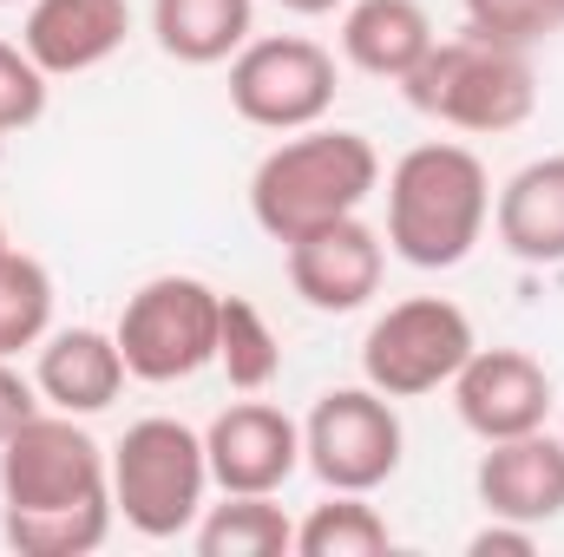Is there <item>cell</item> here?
<instances>
[{"label":"cell","mask_w":564,"mask_h":557,"mask_svg":"<svg viewBox=\"0 0 564 557\" xmlns=\"http://www.w3.org/2000/svg\"><path fill=\"white\" fill-rule=\"evenodd\" d=\"M112 518V452L73 414L46 407L0 446V538L20 557H86Z\"/></svg>","instance_id":"obj_1"},{"label":"cell","mask_w":564,"mask_h":557,"mask_svg":"<svg viewBox=\"0 0 564 557\" xmlns=\"http://www.w3.org/2000/svg\"><path fill=\"white\" fill-rule=\"evenodd\" d=\"M381 190V157L361 132L341 125H308L257 164L250 177V217L270 243H295L322 223L361 217V204Z\"/></svg>","instance_id":"obj_2"},{"label":"cell","mask_w":564,"mask_h":557,"mask_svg":"<svg viewBox=\"0 0 564 557\" xmlns=\"http://www.w3.org/2000/svg\"><path fill=\"white\" fill-rule=\"evenodd\" d=\"M492 217V177L466 144H414L388 171V250L414 270H459Z\"/></svg>","instance_id":"obj_3"},{"label":"cell","mask_w":564,"mask_h":557,"mask_svg":"<svg viewBox=\"0 0 564 557\" xmlns=\"http://www.w3.org/2000/svg\"><path fill=\"white\" fill-rule=\"evenodd\" d=\"M408 106L433 119V125H453V132H519L532 112H539V73L519 46H499V40H479V33H459V40H433L426 59L401 79Z\"/></svg>","instance_id":"obj_4"},{"label":"cell","mask_w":564,"mask_h":557,"mask_svg":"<svg viewBox=\"0 0 564 557\" xmlns=\"http://www.w3.org/2000/svg\"><path fill=\"white\" fill-rule=\"evenodd\" d=\"M210 492V452L204 433L184 419H132L126 439L112 446V505L139 538H177L197 532Z\"/></svg>","instance_id":"obj_5"},{"label":"cell","mask_w":564,"mask_h":557,"mask_svg":"<svg viewBox=\"0 0 564 557\" xmlns=\"http://www.w3.org/2000/svg\"><path fill=\"white\" fill-rule=\"evenodd\" d=\"M217 315H224V288H210L204 276H151L144 288H132L112 328L126 374L151 387L204 374L217 361Z\"/></svg>","instance_id":"obj_6"},{"label":"cell","mask_w":564,"mask_h":557,"mask_svg":"<svg viewBox=\"0 0 564 557\" xmlns=\"http://www.w3.org/2000/svg\"><path fill=\"white\" fill-rule=\"evenodd\" d=\"M473 348H479V335H473L459 302L408 295L388 315H375V328L361 341V374L388 401H421L433 387H453V374L466 368Z\"/></svg>","instance_id":"obj_7"},{"label":"cell","mask_w":564,"mask_h":557,"mask_svg":"<svg viewBox=\"0 0 564 557\" xmlns=\"http://www.w3.org/2000/svg\"><path fill=\"white\" fill-rule=\"evenodd\" d=\"M401 414L381 387H328L302 419V466L328 492H375L401 472Z\"/></svg>","instance_id":"obj_8"},{"label":"cell","mask_w":564,"mask_h":557,"mask_svg":"<svg viewBox=\"0 0 564 557\" xmlns=\"http://www.w3.org/2000/svg\"><path fill=\"white\" fill-rule=\"evenodd\" d=\"M230 106L257 132H282V139L308 132L335 106V59L315 40H302V33L250 40L230 59Z\"/></svg>","instance_id":"obj_9"},{"label":"cell","mask_w":564,"mask_h":557,"mask_svg":"<svg viewBox=\"0 0 564 557\" xmlns=\"http://www.w3.org/2000/svg\"><path fill=\"white\" fill-rule=\"evenodd\" d=\"M453 407L473 439L492 446V439L539 433L558 407V394H552V374L525 348H473L466 368L453 374Z\"/></svg>","instance_id":"obj_10"},{"label":"cell","mask_w":564,"mask_h":557,"mask_svg":"<svg viewBox=\"0 0 564 557\" xmlns=\"http://www.w3.org/2000/svg\"><path fill=\"white\" fill-rule=\"evenodd\" d=\"M282 250H289V288L315 315H355L381 288V270H388V243L361 217L322 223V230H308V237H295Z\"/></svg>","instance_id":"obj_11"},{"label":"cell","mask_w":564,"mask_h":557,"mask_svg":"<svg viewBox=\"0 0 564 557\" xmlns=\"http://www.w3.org/2000/svg\"><path fill=\"white\" fill-rule=\"evenodd\" d=\"M217 492H282L302 466V426L270 401H237L204 426Z\"/></svg>","instance_id":"obj_12"},{"label":"cell","mask_w":564,"mask_h":557,"mask_svg":"<svg viewBox=\"0 0 564 557\" xmlns=\"http://www.w3.org/2000/svg\"><path fill=\"white\" fill-rule=\"evenodd\" d=\"M473 485H479L486 518H519V525L564 518V433L539 426L519 439H492Z\"/></svg>","instance_id":"obj_13"},{"label":"cell","mask_w":564,"mask_h":557,"mask_svg":"<svg viewBox=\"0 0 564 557\" xmlns=\"http://www.w3.org/2000/svg\"><path fill=\"white\" fill-rule=\"evenodd\" d=\"M132 33V0H33L20 46L46 79H73L106 66Z\"/></svg>","instance_id":"obj_14"},{"label":"cell","mask_w":564,"mask_h":557,"mask_svg":"<svg viewBox=\"0 0 564 557\" xmlns=\"http://www.w3.org/2000/svg\"><path fill=\"white\" fill-rule=\"evenodd\" d=\"M126 354H119V335L106 328H53L40 341V361H33V387L53 414H106L119 394H126Z\"/></svg>","instance_id":"obj_15"},{"label":"cell","mask_w":564,"mask_h":557,"mask_svg":"<svg viewBox=\"0 0 564 557\" xmlns=\"http://www.w3.org/2000/svg\"><path fill=\"white\" fill-rule=\"evenodd\" d=\"M492 230H499L506 256H519L532 270L564 263V151L532 157L525 171L506 177V190L492 204Z\"/></svg>","instance_id":"obj_16"},{"label":"cell","mask_w":564,"mask_h":557,"mask_svg":"<svg viewBox=\"0 0 564 557\" xmlns=\"http://www.w3.org/2000/svg\"><path fill=\"white\" fill-rule=\"evenodd\" d=\"M433 40H440V33H433V20H426L421 0H355L348 20H341V53H348V66L368 73V79H394V86L421 66Z\"/></svg>","instance_id":"obj_17"},{"label":"cell","mask_w":564,"mask_h":557,"mask_svg":"<svg viewBox=\"0 0 564 557\" xmlns=\"http://www.w3.org/2000/svg\"><path fill=\"white\" fill-rule=\"evenodd\" d=\"M151 33L177 66H224L257 33V0H151Z\"/></svg>","instance_id":"obj_18"},{"label":"cell","mask_w":564,"mask_h":557,"mask_svg":"<svg viewBox=\"0 0 564 557\" xmlns=\"http://www.w3.org/2000/svg\"><path fill=\"white\" fill-rule=\"evenodd\" d=\"M204 557H282L295 551V518L276 505V492H224V505H204L197 518Z\"/></svg>","instance_id":"obj_19"},{"label":"cell","mask_w":564,"mask_h":557,"mask_svg":"<svg viewBox=\"0 0 564 557\" xmlns=\"http://www.w3.org/2000/svg\"><path fill=\"white\" fill-rule=\"evenodd\" d=\"M295 551L302 557H381V551H394V532L368 505V492H328L295 525Z\"/></svg>","instance_id":"obj_20"},{"label":"cell","mask_w":564,"mask_h":557,"mask_svg":"<svg viewBox=\"0 0 564 557\" xmlns=\"http://www.w3.org/2000/svg\"><path fill=\"white\" fill-rule=\"evenodd\" d=\"M217 368L243 394H263L282 374V341H276V328H270V315L250 295H224V315H217Z\"/></svg>","instance_id":"obj_21"},{"label":"cell","mask_w":564,"mask_h":557,"mask_svg":"<svg viewBox=\"0 0 564 557\" xmlns=\"http://www.w3.org/2000/svg\"><path fill=\"white\" fill-rule=\"evenodd\" d=\"M53 335V276L40 256L7 250L0 256V361L40 348Z\"/></svg>","instance_id":"obj_22"},{"label":"cell","mask_w":564,"mask_h":557,"mask_svg":"<svg viewBox=\"0 0 564 557\" xmlns=\"http://www.w3.org/2000/svg\"><path fill=\"white\" fill-rule=\"evenodd\" d=\"M459 7H466V33L499 40V46H519V53H532L545 33H558V20L539 0H459Z\"/></svg>","instance_id":"obj_23"},{"label":"cell","mask_w":564,"mask_h":557,"mask_svg":"<svg viewBox=\"0 0 564 557\" xmlns=\"http://www.w3.org/2000/svg\"><path fill=\"white\" fill-rule=\"evenodd\" d=\"M46 112V73L26 59V46L0 40V132H26Z\"/></svg>","instance_id":"obj_24"},{"label":"cell","mask_w":564,"mask_h":557,"mask_svg":"<svg viewBox=\"0 0 564 557\" xmlns=\"http://www.w3.org/2000/svg\"><path fill=\"white\" fill-rule=\"evenodd\" d=\"M46 414V401H40V387L13 368V361H0V446L26 426V419H40Z\"/></svg>","instance_id":"obj_25"},{"label":"cell","mask_w":564,"mask_h":557,"mask_svg":"<svg viewBox=\"0 0 564 557\" xmlns=\"http://www.w3.org/2000/svg\"><path fill=\"white\" fill-rule=\"evenodd\" d=\"M473 557H532L539 551V525H519V518H486L473 538H466Z\"/></svg>","instance_id":"obj_26"},{"label":"cell","mask_w":564,"mask_h":557,"mask_svg":"<svg viewBox=\"0 0 564 557\" xmlns=\"http://www.w3.org/2000/svg\"><path fill=\"white\" fill-rule=\"evenodd\" d=\"M276 7H289V13H308V20H315V13H335L341 0H276Z\"/></svg>","instance_id":"obj_27"},{"label":"cell","mask_w":564,"mask_h":557,"mask_svg":"<svg viewBox=\"0 0 564 557\" xmlns=\"http://www.w3.org/2000/svg\"><path fill=\"white\" fill-rule=\"evenodd\" d=\"M539 7H545V13H552V20L564 26V0H539Z\"/></svg>","instance_id":"obj_28"},{"label":"cell","mask_w":564,"mask_h":557,"mask_svg":"<svg viewBox=\"0 0 564 557\" xmlns=\"http://www.w3.org/2000/svg\"><path fill=\"white\" fill-rule=\"evenodd\" d=\"M7 250H13V243H7V223H0V256H7Z\"/></svg>","instance_id":"obj_29"},{"label":"cell","mask_w":564,"mask_h":557,"mask_svg":"<svg viewBox=\"0 0 564 557\" xmlns=\"http://www.w3.org/2000/svg\"><path fill=\"white\" fill-rule=\"evenodd\" d=\"M0 144H7V132H0Z\"/></svg>","instance_id":"obj_30"},{"label":"cell","mask_w":564,"mask_h":557,"mask_svg":"<svg viewBox=\"0 0 564 557\" xmlns=\"http://www.w3.org/2000/svg\"><path fill=\"white\" fill-rule=\"evenodd\" d=\"M0 7H7V0H0Z\"/></svg>","instance_id":"obj_31"}]
</instances>
